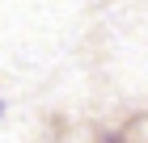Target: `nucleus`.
I'll use <instances>...</instances> for the list:
<instances>
[{
  "instance_id": "1",
  "label": "nucleus",
  "mask_w": 148,
  "mask_h": 143,
  "mask_svg": "<svg viewBox=\"0 0 148 143\" xmlns=\"http://www.w3.org/2000/svg\"><path fill=\"white\" fill-rule=\"evenodd\" d=\"M0 118H4V101H0Z\"/></svg>"
}]
</instances>
